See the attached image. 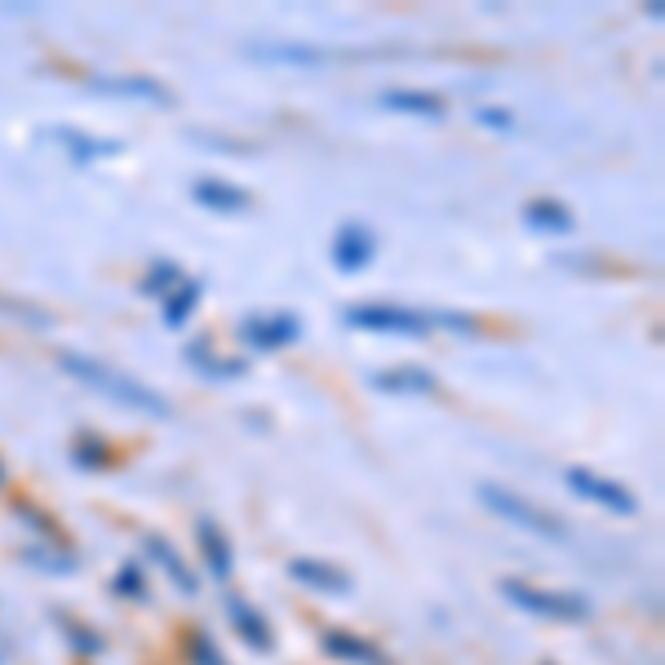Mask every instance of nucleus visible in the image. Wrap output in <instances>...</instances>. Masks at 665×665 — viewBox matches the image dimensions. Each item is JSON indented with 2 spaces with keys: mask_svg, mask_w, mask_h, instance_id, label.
<instances>
[{
  "mask_svg": "<svg viewBox=\"0 0 665 665\" xmlns=\"http://www.w3.org/2000/svg\"><path fill=\"white\" fill-rule=\"evenodd\" d=\"M45 138L58 143L66 156L81 160V165L120 156V143H116V138H94V133H85V129H76V124H53V129H45Z\"/></svg>",
  "mask_w": 665,
  "mask_h": 665,
  "instance_id": "nucleus-11",
  "label": "nucleus"
},
{
  "mask_svg": "<svg viewBox=\"0 0 665 665\" xmlns=\"http://www.w3.org/2000/svg\"><path fill=\"white\" fill-rule=\"evenodd\" d=\"M480 501H484V510H493L497 519H506L519 532H532V537L555 542V546L568 542V523L559 515L542 510L537 501H528V497H519V493H510L501 484H480Z\"/></svg>",
  "mask_w": 665,
  "mask_h": 665,
  "instance_id": "nucleus-2",
  "label": "nucleus"
},
{
  "mask_svg": "<svg viewBox=\"0 0 665 665\" xmlns=\"http://www.w3.org/2000/svg\"><path fill=\"white\" fill-rule=\"evenodd\" d=\"M72 461L81 466V471H107L111 466V444L94 431H81L76 444H72Z\"/></svg>",
  "mask_w": 665,
  "mask_h": 665,
  "instance_id": "nucleus-21",
  "label": "nucleus"
},
{
  "mask_svg": "<svg viewBox=\"0 0 665 665\" xmlns=\"http://www.w3.org/2000/svg\"><path fill=\"white\" fill-rule=\"evenodd\" d=\"M510 604L528 617H542V621H564V626H577V621H590V604L572 590H542L532 581H519V577H506L497 585Z\"/></svg>",
  "mask_w": 665,
  "mask_h": 665,
  "instance_id": "nucleus-3",
  "label": "nucleus"
},
{
  "mask_svg": "<svg viewBox=\"0 0 665 665\" xmlns=\"http://www.w3.org/2000/svg\"><path fill=\"white\" fill-rule=\"evenodd\" d=\"M319 648H324V656L342 661V665H390V656L373 639L351 634V630H338V626H324L319 630Z\"/></svg>",
  "mask_w": 665,
  "mask_h": 665,
  "instance_id": "nucleus-10",
  "label": "nucleus"
},
{
  "mask_svg": "<svg viewBox=\"0 0 665 665\" xmlns=\"http://www.w3.org/2000/svg\"><path fill=\"white\" fill-rule=\"evenodd\" d=\"M342 319L360 332H386V338H431L435 311H413L395 302H355L342 311Z\"/></svg>",
  "mask_w": 665,
  "mask_h": 665,
  "instance_id": "nucleus-4",
  "label": "nucleus"
},
{
  "mask_svg": "<svg viewBox=\"0 0 665 665\" xmlns=\"http://www.w3.org/2000/svg\"><path fill=\"white\" fill-rule=\"evenodd\" d=\"M382 107L399 116H418V120H444V98L431 89H382Z\"/></svg>",
  "mask_w": 665,
  "mask_h": 665,
  "instance_id": "nucleus-18",
  "label": "nucleus"
},
{
  "mask_svg": "<svg viewBox=\"0 0 665 665\" xmlns=\"http://www.w3.org/2000/svg\"><path fill=\"white\" fill-rule=\"evenodd\" d=\"M368 386L382 390V395H435L439 377L431 368L404 364V368H377V373H368Z\"/></svg>",
  "mask_w": 665,
  "mask_h": 665,
  "instance_id": "nucleus-15",
  "label": "nucleus"
},
{
  "mask_svg": "<svg viewBox=\"0 0 665 665\" xmlns=\"http://www.w3.org/2000/svg\"><path fill=\"white\" fill-rule=\"evenodd\" d=\"M191 665H231V661L214 648L209 634H191Z\"/></svg>",
  "mask_w": 665,
  "mask_h": 665,
  "instance_id": "nucleus-28",
  "label": "nucleus"
},
{
  "mask_svg": "<svg viewBox=\"0 0 665 665\" xmlns=\"http://www.w3.org/2000/svg\"><path fill=\"white\" fill-rule=\"evenodd\" d=\"M14 515H19L27 528H36V537H40L45 546H62V528H58V523H53L45 510H36L32 501H19V506H14Z\"/></svg>",
  "mask_w": 665,
  "mask_h": 665,
  "instance_id": "nucleus-23",
  "label": "nucleus"
},
{
  "mask_svg": "<svg viewBox=\"0 0 665 665\" xmlns=\"http://www.w3.org/2000/svg\"><path fill=\"white\" fill-rule=\"evenodd\" d=\"M143 551H147V559H152V564H156V568H160V572H165V577H169L178 590H186V594H195V590H200V581H195V572L186 568V559H182V555H178V551H173V546L160 537V532H152V537H143Z\"/></svg>",
  "mask_w": 665,
  "mask_h": 665,
  "instance_id": "nucleus-17",
  "label": "nucleus"
},
{
  "mask_svg": "<svg viewBox=\"0 0 665 665\" xmlns=\"http://www.w3.org/2000/svg\"><path fill=\"white\" fill-rule=\"evenodd\" d=\"M289 577L315 594H328V598H347L355 590L351 572H342L338 564H324V559H311V555H298L289 559Z\"/></svg>",
  "mask_w": 665,
  "mask_h": 665,
  "instance_id": "nucleus-9",
  "label": "nucleus"
},
{
  "mask_svg": "<svg viewBox=\"0 0 665 665\" xmlns=\"http://www.w3.org/2000/svg\"><path fill=\"white\" fill-rule=\"evenodd\" d=\"M475 120H480L484 129H493V133H506V129H515V116H510L506 107H480V111H475Z\"/></svg>",
  "mask_w": 665,
  "mask_h": 665,
  "instance_id": "nucleus-29",
  "label": "nucleus"
},
{
  "mask_svg": "<svg viewBox=\"0 0 665 665\" xmlns=\"http://www.w3.org/2000/svg\"><path fill=\"white\" fill-rule=\"evenodd\" d=\"M178 285H182V271H178V266H173V262H156L152 271H147V280H143V293H147V298H152V293H156V298H169Z\"/></svg>",
  "mask_w": 665,
  "mask_h": 665,
  "instance_id": "nucleus-25",
  "label": "nucleus"
},
{
  "mask_svg": "<svg viewBox=\"0 0 665 665\" xmlns=\"http://www.w3.org/2000/svg\"><path fill=\"white\" fill-rule=\"evenodd\" d=\"M186 360H191L195 373H205V377H240V373H244V360L222 364V355H214L209 342H191V347H186Z\"/></svg>",
  "mask_w": 665,
  "mask_h": 665,
  "instance_id": "nucleus-22",
  "label": "nucleus"
},
{
  "mask_svg": "<svg viewBox=\"0 0 665 665\" xmlns=\"http://www.w3.org/2000/svg\"><path fill=\"white\" fill-rule=\"evenodd\" d=\"M523 222L532 231H546V235H568L577 231V214L564 205V200H551V195H537L523 205Z\"/></svg>",
  "mask_w": 665,
  "mask_h": 665,
  "instance_id": "nucleus-16",
  "label": "nucleus"
},
{
  "mask_svg": "<svg viewBox=\"0 0 665 665\" xmlns=\"http://www.w3.org/2000/svg\"><path fill=\"white\" fill-rule=\"evenodd\" d=\"M23 559H27V564H36V568H49L53 577H72V568H76V555H72V551L53 555V546H27V551H23Z\"/></svg>",
  "mask_w": 665,
  "mask_h": 665,
  "instance_id": "nucleus-24",
  "label": "nucleus"
},
{
  "mask_svg": "<svg viewBox=\"0 0 665 665\" xmlns=\"http://www.w3.org/2000/svg\"><path fill=\"white\" fill-rule=\"evenodd\" d=\"M227 621H231V630L240 634V643L244 648H253V652H276V634H271V626H266V617L257 613V608H249L244 598H227Z\"/></svg>",
  "mask_w": 665,
  "mask_h": 665,
  "instance_id": "nucleus-14",
  "label": "nucleus"
},
{
  "mask_svg": "<svg viewBox=\"0 0 665 665\" xmlns=\"http://www.w3.org/2000/svg\"><path fill=\"white\" fill-rule=\"evenodd\" d=\"M328 253H332V266H338L342 276H360L364 266L373 262V253H377V240H373V231L364 222H342Z\"/></svg>",
  "mask_w": 665,
  "mask_h": 665,
  "instance_id": "nucleus-8",
  "label": "nucleus"
},
{
  "mask_svg": "<svg viewBox=\"0 0 665 665\" xmlns=\"http://www.w3.org/2000/svg\"><path fill=\"white\" fill-rule=\"evenodd\" d=\"M5 475H10V466H5V461H0V484H5Z\"/></svg>",
  "mask_w": 665,
  "mask_h": 665,
  "instance_id": "nucleus-30",
  "label": "nucleus"
},
{
  "mask_svg": "<svg viewBox=\"0 0 665 665\" xmlns=\"http://www.w3.org/2000/svg\"><path fill=\"white\" fill-rule=\"evenodd\" d=\"M302 338V319L280 311V315H244L240 319V342L253 351H280Z\"/></svg>",
  "mask_w": 665,
  "mask_h": 665,
  "instance_id": "nucleus-6",
  "label": "nucleus"
},
{
  "mask_svg": "<svg viewBox=\"0 0 665 665\" xmlns=\"http://www.w3.org/2000/svg\"><path fill=\"white\" fill-rule=\"evenodd\" d=\"M111 590H116L120 598H147V572H143L138 564H124V568L116 572Z\"/></svg>",
  "mask_w": 665,
  "mask_h": 665,
  "instance_id": "nucleus-26",
  "label": "nucleus"
},
{
  "mask_svg": "<svg viewBox=\"0 0 665 665\" xmlns=\"http://www.w3.org/2000/svg\"><path fill=\"white\" fill-rule=\"evenodd\" d=\"M191 200L200 209H209V214H222V218H235V214H249L253 205V195L235 182H222V178H200L191 186Z\"/></svg>",
  "mask_w": 665,
  "mask_h": 665,
  "instance_id": "nucleus-12",
  "label": "nucleus"
},
{
  "mask_svg": "<svg viewBox=\"0 0 665 665\" xmlns=\"http://www.w3.org/2000/svg\"><path fill=\"white\" fill-rule=\"evenodd\" d=\"M195 546H200V555H205V568H209L214 581H231V572H235V551H231V542H227V532H222L209 515L195 519Z\"/></svg>",
  "mask_w": 665,
  "mask_h": 665,
  "instance_id": "nucleus-13",
  "label": "nucleus"
},
{
  "mask_svg": "<svg viewBox=\"0 0 665 665\" xmlns=\"http://www.w3.org/2000/svg\"><path fill=\"white\" fill-rule=\"evenodd\" d=\"M564 484H568L581 501H590V506H598V510H613V515H634V510H639V501H634L630 488H621V484H613V480H604V475L585 471V466H568V471H564Z\"/></svg>",
  "mask_w": 665,
  "mask_h": 665,
  "instance_id": "nucleus-5",
  "label": "nucleus"
},
{
  "mask_svg": "<svg viewBox=\"0 0 665 665\" xmlns=\"http://www.w3.org/2000/svg\"><path fill=\"white\" fill-rule=\"evenodd\" d=\"M62 630H66V639H72L76 652H85V656H98V652H102V639H98L94 630H85V626H76V621H66V617H62Z\"/></svg>",
  "mask_w": 665,
  "mask_h": 665,
  "instance_id": "nucleus-27",
  "label": "nucleus"
},
{
  "mask_svg": "<svg viewBox=\"0 0 665 665\" xmlns=\"http://www.w3.org/2000/svg\"><path fill=\"white\" fill-rule=\"evenodd\" d=\"M58 368H62L66 377H76L81 386H89V390L116 399V404L133 409V413H147V418H169V413H173V409H169V399H165L160 390H152L147 382H138V377L124 373V368H111L107 360L62 351V355H58Z\"/></svg>",
  "mask_w": 665,
  "mask_h": 665,
  "instance_id": "nucleus-1",
  "label": "nucleus"
},
{
  "mask_svg": "<svg viewBox=\"0 0 665 665\" xmlns=\"http://www.w3.org/2000/svg\"><path fill=\"white\" fill-rule=\"evenodd\" d=\"M249 58H262V62H293V66H319L328 62L332 53L328 49H311V45H253Z\"/></svg>",
  "mask_w": 665,
  "mask_h": 665,
  "instance_id": "nucleus-19",
  "label": "nucleus"
},
{
  "mask_svg": "<svg viewBox=\"0 0 665 665\" xmlns=\"http://www.w3.org/2000/svg\"><path fill=\"white\" fill-rule=\"evenodd\" d=\"M200 293H205V289H200V280H186V276H182V285L165 298V328H182V324L195 315Z\"/></svg>",
  "mask_w": 665,
  "mask_h": 665,
  "instance_id": "nucleus-20",
  "label": "nucleus"
},
{
  "mask_svg": "<svg viewBox=\"0 0 665 665\" xmlns=\"http://www.w3.org/2000/svg\"><path fill=\"white\" fill-rule=\"evenodd\" d=\"M94 94H107V98H133V102H147V107H173V89L160 85L156 76H89L85 81Z\"/></svg>",
  "mask_w": 665,
  "mask_h": 665,
  "instance_id": "nucleus-7",
  "label": "nucleus"
}]
</instances>
